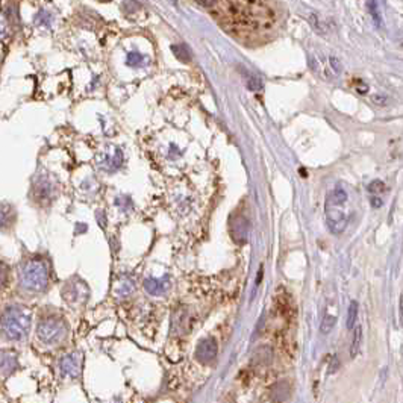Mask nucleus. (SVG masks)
I'll return each mask as SVG.
<instances>
[{
  "label": "nucleus",
  "instance_id": "obj_1",
  "mask_svg": "<svg viewBox=\"0 0 403 403\" xmlns=\"http://www.w3.org/2000/svg\"><path fill=\"white\" fill-rule=\"evenodd\" d=\"M50 271L41 258H29L23 261L18 270V285L26 293H41L49 287Z\"/></svg>",
  "mask_w": 403,
  "mask_h": 403
},
{
  "label": "nucleus",
  "instance_id": "obj_4",
  "mask_svg": "<svg viewBox=\"0 0 403 403\" xmlns=\"http://www.w3.org/2000/svg\"><path fill=\"white\" fill-rule=\"evenodd\" d=\"M37 335L44 344H58L67 337V326L59 318H45L38 324Z\"/></svg>",
  "mask_w": 403,
  "mask_h": 403
},
{
  "label": "nucleus",
  "instance_id": "obj_22",
  "mask_svg": "<svg viewBox=\"0 0 403 403\" xmlns=\"http://www.w3.org/2000/svg\"><path fill=\"white\" fill-rule=\"evenodd\" d=\"M8 274H9L8 267L0 263V288L6 285V282H8Z\"/></svg>",
  "mask_w": 403,
  "mask_h": 403
},
{
  "label": "nucleus",
  "instance_id": "obj_20",
  "mask_svg": "<svg viewBox=\"0 0 403 403\" xmlns=\"http://www.w3.org/2000/svg\"><path fill=\"white\" fill-rule=\"evenodd\" d=\"M143 59H144V58H143L139 53L132 52V53H129V55H128V65H131V67L141 65V64H143Z\"/></svg>",
  "mask_w": 403,
  "mask_h": 403
},
{
  "label": "nucleus",
  "instance_id": "obj_23",
  "mask_svg": "<svg viewBox=\"0 0 403 403\" xmlns=\"http://www.w3.org/2000/svg\"><path fill=\"white\" fill-rule=\"evenodd\" d=\"M371 100H373V103L377 105V106H385V105L388 103V97H387V96H379V94L371 96Z\"/></svg>",
  "mask_w": 403,
  "mask_h": 403
},
{
  "label": "nucleus",
  "instance_id": "obj_10",
  "mask_svg": "<svg viewBox=\"0 0 403 403\" xmlns=\"http://www.w3.org/2000/svg\"><path fill=\"white\" fill-rule=\"evenodd\" d=\"M17 358L14 353L9 352H0V373L9 374L17 368Z\"/></svg>",
  "mask_w": 403,
  "mask_h": 403
},
{
  "label": "nucleus",
  "instance_id": "obj_15",
  "mask_svg": "<svg viewBox=\"0 0 403 403\" xmlns=\"http://www.w3.org/2000/svg\"><path fill=\"white\" fill-rule=\"evenodd\" d=\"M337 324V317H334V315H329V314H326L324 315V318L321 320V324H320V330H321V334H329L332 329H334V326Z\"/></svg>",
  "mask_w": 403,
  "mask_h": 403
},
{
  "label": "nucleus",
  "instance_id": "obj_11",
  "mask_svg": "<svg viewBox=\"0 0 403 403\" xmlns=\"http://www.w3.org/2000/svg\"><path fill=\"white\" fill-rule=\"evenodd\" d=\"M361 343H362V327L357 326L355 334H353V340H352V346H350V357H352V358H355L359 353Z\"/></svg>",
  "mask_w": 403,
  "mask_h": 403
},
{
  "label": "nucleus",
  "instance_id": "obj_8",
  "mask_svg": "<svg viewBox=\"0 0 403 403\" xmlns=\"http://www.w3.org/2000/svg\"><path fill=\"white\" fill-rule=\"evenodd\" d=\"M15 220V211L11 205L2 203L0 205V229H9Z\"/></svg>",
  "mask_w": 403,
  "mask_h": 403
},
{
  "label": "nucleus",
  "instance_id": "obj_16",
  "mask_svg": "<svg viewBox=\"0 0 403 403\" xmlns=\"http://www.w3.org/2000/svg\"><path fill=\"white\" fill-rule=\"evenodd\" d=\"M246 85H247V88L250 91H261L263 90V87H264V84H263V79L261 78H258V76H255V75H249L247 73V78H246Z\"/></svg>",
  "mask_w": 403,
  "mask_h": 403
},
{
  "label": "nucleus",
  "instance_id": "obj_24",
  "mask_svg": "<svg viewBox=\"0 0 403 403\" xmlns=\"http://www.w3.org/2000/svg\"><path fill=\"white\" fill-rule=\"evenodd\" d=\"M200 6H203V8H212L216 3H217V0H196Z\"/></svg>",
  "mask_w": 403,
  "mask_h": 403
},
{
  "label": "nucleus",
  "instance_id": "obj_25",
  "mask_svg": "<svg viewBox=\"0 0 403 403\" xmlns=\"http://www.w3.org/2000/svg\"><path fill=\"white\" fill-rule=\"evenodd\" d=\"M382 199L381 197H371V205H373V208H381L382 206Z\"/></svg>",
  "mask_w": 403,
  "mask_h": 403
},
{
  "label": "nucleus",
  "instance_id": "obj_7",
  "mask_svg": "<svg viewBox=\"0 0 403 403\" xmlns=\"http://www.w3.org/2000/svg\"><path fill=\"white\" fill-rule=\"evenodd\" d=\"M291 394V387L288 382H277L271 388V400L274 403H282L288 400Z\"/></svg>",
  "mask_w": 403,
  "mask_h": 403
},
{
  "label": "nucleus",
  "instance_id": "obj_12",
  "mask_svg": "<svg viewBox=\"0 0 403 403\" xmlns=\"http://www.w3.org/2000/svg\"><path fill=\"white\" fill-rule=\"evenodd\" d=\"M357 318H358V303L353 300V302H350V306H349V311H347V321H346L347 329H353L355 327Z\"/></svg>",
  "mask_w": 403,
  "mask_h": 403
},
{
  "label": "nucleus",
  "instance_id": "obj_14",
  "mask_svg": "<svg viewBox=\"0 0 403 403\" xmlns=\"http://www.w3.org/2000/svg\"><path fill=\"white\" fill-rule=\"evenodd\" d=\"M172 52L180 62H189L191 61V53L185 45H172Z\"/></svg>",
  "mask_w": 403,
  "mask_h": 403
},
{
  "label": "nucleus",
  "instance_id": "obj_13",
  "mask_svg": "<svg viewBox=\"0 0 403 403\" xmlns=\"http://www.w3.org/2000/svg\"><path fill=\"white\" fill-rule=\"evenodd\" d=\"M146 290L150 293V294H155V296H158V294H161L164 290H165V287H164V283H162V280H155V279H149V280H146Z\"/></svg>",
  "mask_w": 403,
  "mask_h": 403
},
{
  "label": "nucleus",
  "instance_id": "obj_18",
  "mask_svg": "<svg viewBox=\"0 0 403 403\" xmlns=\"http://www.w3.org/2000/svg\"><path fill=\"white\" fill-rule=\"evenodd\" d=\"M310 21H311V26H313V29L315 32H318V34H321V35H326V34H327V31L324 29V26L321 25V21L318 20V17H317L315 14L310 15Z\"/></svg>",
  "mask_w": 403,
  "mask_h": 403
},
{
  "label": "nucleus",
  "instance_id": "obj_3",
  "mask_svg": "<svg viewBox=\"0 0 403 403\" xmlns=\"http://www.w3.org/2000/svg\"><path fill=\"white\" fill-rule=\"evenodd\" d=\"M346 203H347V193L341 186L330 191L326 197V205H324L326 223L334 235L343 233L347 227L349 217L346 212Z\"/></svg>",
  "mask_w": 403,
  "mask_h": 403
},
{
  "label": "nucleus",
  "instance_id": "obj_26",
  "mask_svg": "<svg viewBox=\"0 0 403 403\" xmlns=\"http://www.w3.org/2000/svg\"><path fill=\"white\" fill-rule=\"evenodd\" d=\"M3 32H5V28H3V25L0 23V35H3Z\"/></svg>",
  "mask_w": 403,
  "mask_h": 403
},
{
  "label": "nucleus",
  "instance_id": "obj_2",
  "mask_svg": "<svg viewBox=\"0 0 403 403\" xmlns=\"http://www.w3.org/2000/svg\"><path fill=\"white\" fill-rule=\"evenodd\" d=\"M31 314L20 305L8 306L0 317V330L9 341H23L31 329Z\"/></svg>",
  "mask_w": 403,
  "mask_h": 403
},
{
  "label": "nucleus",
  "instance_id": "obj_9",
  "mask_svg": "<svg viewBox=\"0 0 403 403\" xmlns=\"http://www.w3.org/2000/svg\"><path fill=\"white\" fill-rule=\"evenodd\" d=\"M35 189V199L38 202H47L52 196V185L47 179H38L34 185Z\"/></svg>",
  "mask_w": 403,
  "mask_h": 403
},
{
  "label": "nucleus",
  "instance_id": "obj_5",
  "mask_svg": "<svg viewBox=\"0 0 403 403\" xmlns=\"http://www.w3.org/2000/svg\"><path fill=\"white\" fill-rule=\"evenodd\" d=\"M217 353H219V346L214 338L203 340L202 343H199L196 349V358L202 364H209L211 361L217 358Z\"/></svg>",
  "mask_w": 403,
  "mask_h": 403
},
{
  "label": "nucleus",
  "instance_id": "obj_19",
  "mask_svg": "<svg viewBox=\"0 0 403 403\" xmlns=\"http://www.w3.org/2000/svg\"><path fill=\"white\" fill-rule=\"evenodd\" d=\"M329 67H330V73L334 72V76H338L341 73V70H343V65H341L340 59L335 58V56L329 58Z\"/></svg>",
  "mask_w": 403,
  "mask_h": 403
},
{
  "label": "nucleus",
  "instance_id": "obj_21",
  "mask_svg": "<svg viewBox=\"0 0 403 403\" xmlns=\"http://www.w3.org/2000/svg\"><path fill=\"white\" fill-rule=\"evenodd\" d=\"M384 189H385V185H384L382 180H373V182L368 185V191H370V193H374V194L382 193Z\"/></svg>",
  "mask_w": 403,
  "mask_h": 403
},
{
  "label": "nucleus",
  "instance_id": "obj_6",
  "mask_svg": "<svg viewBox=\"0 0 403 403\" xmlns=\"http://www.w3.org/2000/svg\"><path fill=\"white\" fill-rule=\"evenodd\" d=\"M59 367H61L62 376L76 377V376H79V371H81V358L76 353H70V355L61 359Z\"/></svg>",
  "mask_w": 403,
  "mask_h": 403
},
{
  "label": "nucleus",
  "instance_id": "obj_17",
  "mask_svg": "<svg viewBox=\"0 0 403 403\" xmlns=\"http://www.w3.org/2000/svg\"><path fill=\"white\" fill-rule=\"evenodd\" d=\"M367 6H368V11L371 14V17L374 18L376 25L381 26V17H379V8H377V2L376 0H367Z\"/></svg>",
  "mask_w": 403,
  "mask_h": 403
}]
</instances>
